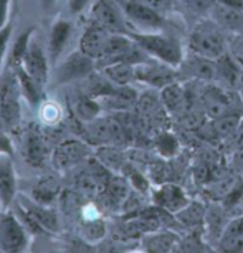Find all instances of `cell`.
Returning a JSON list of instances; mask_svg holds the SVG:
<instances>
[{
    "mask_svg": "<svg viewBox=\"0 0 243 253\" xmlns=\"http://www.w3.org/2000/svg\"><path fill=\"white\" fill-rule=\"evenodd\" d=\"M188 46L189 52L216 62L219 57L228 53L229 42L226 40L225 30L209 17L201 20L192 29Z\"/></svg>",
    "mask_w": 243,
    "mask_h": 253,
    "instance_id": "obj_1",
    "label": "cell"
},
{
    "mask_svg": "<svg viewBox=\"0 0 243 253\" xmlns=\"http://www.w3.org/2000/svg\"><path fill=\"white\" fill-rule=\"evenodd\" d=\"M129 36L148 53L170 66L179 67L185 53L179 40L162 32H129Z\"/></svg>",
    "mask_w": 243,
    "mask_h": 253,
    "instance_id": "obj_2",
    "label": "cell"
},
{
    "mask_svg": "<svg viewBox=\"0 0 243 253\" xmlns=\"http://www.w3.org/2000/svg\"><path fill=\"white\" fill-rule=\"evenodd\" d=\"M22 90L19 80L13 69H9V73L0 83V116L1 123L6 130H16L20 126L22 119V105H20Z\"/></svg>",
    "mask_w": 243,
    "mask_h": 253,
    "instance_id": "obj_3",
    "label": "cell"
},
{
    "mask_svg": "<svg viewBox=\"0 0 243 253\" xmlns=\"http://www.w3.org/2000/svg\"><path fill=\"white\" fill-rule=\"evenodd\" d=\"M29 235L26 226L10 208L0 213V251L25 252L29 248Z\"/></svg>",
    "mask_w": 243,
    "mask_h": 253,
    "instance_id": "obj_4",
    "label": "cell"
},
{
    "mask_svg": "<svg viewBox=\"0 0 243 253\" xmlns=\"http://www.w3.org/2000/svg\"><path fill=\"white\" fill-rule=\"evenodd\" d=\"M95 60L78 49L56 66L53 73L54 86H63L72 82L87 79L90 75L95 73Z\"/></svg>",
    "mask_w": 243,
    "mask_h": 253,
    "instance_id": "obj_5",
    "label": "cell"
},
{
    "mask_svg": "<svg viewBox=\"0 0 243 253\" xmlns=\"http://www.w3.org/2000/svg\"><path fill=\"white\" fill-rule=\"evenodd\" d=\"M135 69L136 82L143 83L153 89H159V90L173 82H177L180 78L177 67L163 63L153 57H148L143 62L137 63Z\"/></svg>",
    "mask_w": 243,
    "mask_h": 253,
    "instance_id": "obj_6",
    "label": "cell"
},
{
    "mask_svg": "<svg viewBox=\"0 0 243 253\" xmlns=\"http://www.w3.org/2000/svg\"><path fill=\"white\" fill-rule=\"evenodd\" d=\"M92 156V150L86 142L81 139L62 140L52 152V165L59 172H68L70 169L87 162Z\"/></svg>",
    "mask_w": 243,
    "mask_h": 253,
    "instance_id": "obj_7",
    "label": "cell"
},
{
    "mask_svg": "<svg viewBox=\"0 0 243 253\" xmlns=\"http://www.w3.org/2000/svg\"><path fill=\"white\" fill-rule=\"evenodd\" d=\"M90 23L103 27L110 33L129 35L127 20L116 0H96L90 9Z\"/></svg>",
    "mask_w": 243,
    "mask_h": 253,
    "instance_id": "obj_8",
    "label": "cell"
},
{
    "mask_svg": "<svg viewBox=\"0 0 243 253\" xmlns=\"http://www.w3.org/2000/svg\"><path fill=\"white\" fill-rule=\"evenodd\" d=\"M16 209L26 213L33 222H36L46 233H57L60 229L59 217L52 206L41 205L25 193H17L16 199Z\"/></svg>",
    "mask_w": 243,
    "mask_h": 253,
    "instance_id": "obj_9",
    "label": "cell"
},
{
    "mask_svg": "<svg viewBox=\"0 0 243 253\" xmlns=\"http://www.w3.org/2000/svg\"><path fill=\"white\" fill-rule=\"evenodd\" d=\"M122 10L127 23L136 27L137 32H161L164 23V16L148 6L137 3L135 0H124L122 4Z\"/></svg>",
    "mask_w": 243,
    "mask_h": 253,
    "instance_id": "obj_10",
    "label": "cell"
},
{
    "mask_svg": "<svg viewBox=\"0 0 243 253\" xmlns=\"http://www.w3.org/2000/svg\"><path fill=\"white\" fill-rule=\"evenodd\" d=\"M20 66L23 67L38 83H40L41 86H46L49 83L52 65H50L49 56H47V50H44L41 47L38 40L32 39Z\"/></svg>",
    "mask_w": 243,
    "mask_h": 253,
    "instance_id": "obj_11",
    "label": "cell"
},
{
    "mask_svg": "<svg viewBox=\"0 0 243 253\" xmlns=\"http://www.w3.org/2000/svg\"><path fill=\"white\" fill-rule=\"evenodd\" d=\"M201 102H202L206 116L210 118V120L222 118L229 113H235L230 93L213 83H209L204 87L201 96Z\"/></svg>",
    "mask_w": 243,
    "mask_h": 253,
    "instance_id": "obj_12",
    "label": "cell"
},
{
    "mask_svg": "<svg viewBox=\"0 0 243 253\" xmlns=\"http://www.w3.org/2000/svg\"><path fill=\"white\" fill-rule=\"evenodd\" d=\"M177 69L180 76H185L188 79L202 80L206 83H212L216 80V62L202 57L193 52L185 54L180 66Z\"/></svg>",
    "mask_w": 243,
    "mask_h": 253,
    "instance_id": "obj_13",
    "label": "cell"
},
{
    "mask_svg": "<svg viewBox=\"0 0 243 253\" xmlns=\"http://www.w3.org/2000/svg\"><path fill=\"white\" fill-rule=\"evenodd\" d=\"M22 155L23 159L32 168H43L47 159V145L41 136L38 126L32 125L25 134L22 143Z\"/></svg>",
    "mask_w": 243,
    "mask_h": 253,
    "instance_id": "obj_14",
    "label": "cell"
},
{
    "mask_svg": "<svg viewBox=\"0 0 243 253\" xmlns=\"http://www.w3.org/2000/svg\"><path fill=\"white\" fill-rule=\"evenodd\" d=\"M153 202L164 212L176 214L189 205L190 199L180 186L175 183H162L153 193Z\"/></svg>",
    "mask_w": 243,
    "mask_h": 253,
    "instance_id": "obj_15",
    "label": "cell"
},
{
    "mask_svg": "<svg viewBox=\"0 0 243 253\" xmlns=\"http://www.w3.org/2000/svg\"><path fill=\"white\" fill-rule=\"evenodd\" d=\"M17 196V177L13 158L0 155V206L9 209Z\"/></svg>",
    "mask_w": 243,
    "mask_h": 253,
    "instance_id": "obj_16",
    "label": "cell"
},
{
    "mask_svg": "<svg viewBox=\"0 0 243 253\" xmlns=\"http://www.w3.org/2000/svg\"><path fill=\"white\" fill-rule=\"evenodd\" d=\"M110 35L112 33L108 32L106 29L97 26L95 23H90L84 29L83 35L81 36L79 50L86 56L92 57L95 62H97L103 56Z\"/></svg>",
    "mask_w": 243,
    "mask_h": 253,
    "instance_id": "obj_17",
    "label": "cell"
},
{
    "mask_svg": "<svg viewBox=\"0 0 243 253\" xmlns=\"http://www.w3.org/2000/svg\"><path fill=\"white\" fill-rule=\"evenodd\" d=\"M73 33V26L66 19H57L50 27L49 40H47V56L50 60V65L56 66L60 56L63 54L69 40Z\"/></svg>",
    "mask_w": 243,
    "mask_h": 253,
    "instance_id": "obj_18",
    "label": "cell"
},
{
    "mask_svg": "<svg viewBox=\"0 0 243 253\" xmlns=\"http://www.w3.org/2000/svg\"><path fill=\"white\" fill-rule=\"evenodd\" d=\"M210 19L222 27L225 32L230 33L232 36L235 35H242L243 33V12L229 7L226 4H222L216 1L210 12Z\"/></svg>",
    "mask_w": 243,
    "mask_h": 253,
    "instance_id": "obj_19",
    "label": "cell"
},
{
    "mask_svg": "<svg viewBox=\"0 0 243 253\" xmlns=\"http://www.w3.org/2000/svg\"><path fill=\"white\" fill-rule=\"evenodd\" d=\"M161 103L170 115H180L186 110L189 97L185 86L177 80L161 89Z\"/></svg>",
    "mask_w": 243,
    "mask_h": 253,
    "instance_id": "obj_20",
    "label": "cell"
},
{
    "mask_svg": "<svg viewBox=\"0 0 243 253\" xmlns=\"http://www.w3.org/2000/svg\"><path fill=\"white\" fill-rule=\"evenodd\" d=\"M180 239L170 230H153L142 238V249L146 252H172L179 249Z\"/></svg>",
    "mask_w": 243,
    "mask_h": 253,
    "instance_id": "obj_21",
    "label": "cell"
},
{
    "mask_svg": "<svg viewBox=\"0 0 243 253\" xmlns=\"http://www.w3.org/2000/svg\"><path fill=\"white\" fill-rule=\"evenodd\" d=\"M13 70L16 72V76L19 80V86H20L23 99L29 103V106L39 109L41 102L44 100V92H43L44 86L38 83L22 66L14 67Z\"/></svg>",
    "mask_w": 243,
    "mask_h": 253,
    "instance_id": "obj_22",
    "label": "cell"
},
{
    "mask_svg": "<svg viewBox=\"0 0 243 253\" xmlns=\"http://www.w3.org/2000/svg\"><path fill=\"white\" fill-rule=\"evenodd\" d=\"M242 67L235 62V59L230 56L229 52L216 60V80H220L229 87L242 86Z\"/></svg>",
    "mask_w": 243,
    "mask_h": 253,
    "instance_id": "obj_23",
    "label": "cell"
},
{
    "mask_svg": "<svg viewBox=\"0 0 243 253\" xmlns=\"http://www.w3.org/2000/svg\"><path fill=\"white\" fill-rule=\"evenodd\" d=\"M136 65L127 63V62H115L106 66L100 67V73L105 75V78L112 82L115 86H129L132 82L136 80Z\"/></svg>",
    "mask_w": 243,
    "mask_h": 253,
    "instance_id": "obj_24",
    "label": "cell"
},
{
    "mask_svg": "<svg viewBox=\"0 0 243 253\" xmlns=\"http://www.w3.org/2000/svg\"><path fill=\"white\" fill-rule=\"evenodd\" d=\"M59 193H60L59 182L52 176H46L33 185L29 196L36 202L41 203V205L52 206V203L57 199Z\"/></svg>",
    "mask_w": 243,
    "mask_h": 253,
    "instance_id": "obj_25",
    "label": "cell"
},
{
    "mask_svg": "<svg viewBox=\"0 0 243 253\" xmlns=\"http://www.w3.org/2000/svg\"><path fill=\"white\" fill-rule=\"evenodd\" d=\"M220 248L228 252H243V214L225 227L220 236Z\"/></svg>",
    "mask_w": 243,
    "mask_h": 253,
    "instance_id": "obj_26",
    "label": "cell"
},
{
    "mask_svg": "<svg viewBox=\"0 0 243 253\" xmlns=\"http://www.w3.org/2000/svg\"><path fill=\"white\" fill-rule=\"evenodd\" d=\"M129 186L130 183L127 182L126 177H110V180L108 182V185L105 187V190L102 192V196H105V199L108 200L109 203L115 208H122L123 203L127 200V198L130 196L129 193Z\"/></svg>",
    "mask_w": 243,
    "mask_h": 253,
    "instance_id": "obj_27",
    "label": "cell"
},
{
    "mask_svg": "<svg viewBox=\"0 0 243 253\" xmlns=\"http://www.w3.org/2000/svg\"><path fill=\"white\" fill-rule=\"evenodd\" d=\"M35 30H36L35 26L27 27L14 39L13 44L10 46V52L7 54V67L9 69H14V67L22 65V60L29 49V44L33 39Z\"/></svg>",
    "mask_w": 243,
    "mask_h": 253,
    "instance_id": "obj_28",
    "label": "cell"
},
{
    "mask_svg": "<svg viewBox=\"0 0 243 253\" xmlns=\"http://www.w3.org/2000/svg\"><path fill=\"white\" fill-rule=\"evenodd\" d=\"M242 115L239 113H229L225 115L222 118L212 120V133L217 139H229L233 137V134L236 133V130L239 129L241 123H242Z\"/></svg>",
    "mask_w": 243,
    "mask_h": 253,
    "instance_id": "obj_29",
    "label": "cell"
},
{
    "mask_svg": "<svg viewBox=\"0 0 243 253\" xmlns=\"http://www.w3.org/2000/svg\"><path fill=\"white\" fill-rule=\"evenodd\" d=\"M207 211L199 202H192L190 200L189 205L185 206L180 212L176 213V219L183 225L188 227H196L201 226L204 219H206Z\"/></svg>",
    "mask_w": 243,
    "mask_h": 253,
    "instance_id": "obj_30",
    "label": "cell"
},
{
    "mask_svg": "<svg viewBox=\"0 0 243 253\" xmlns=\"http://www.w3.org/2000/svg\"><path fill=\"white\" fill-rule=\"evenodd\" d=\"M95 158L103 166H106L109 170H121L124 168V158L119 147L110 146V145L99 146L95 153Z\"/></svg>",
    "mask_w": 243,
    "mask_h": 253,
    "instance_id": "obj_31",
    "label": "cell"
},
{
    "mask_svg": "<svg viewBox=\"0 0 243 253\" xmlns=\"http://www.w3.org/2000/svg\"><path fill=\"white\" fill-rule=\"evenodd\" d=\"M102 105L97 102V99L86 94V96H81L79 97V100L76 102V106H75V113L78 116V119L83 122V123H87V122H92L96 118H99V113L102 112Z\"/></svg>",
    "mask_w": 243,
    "mask_h": 253,
    "instance_id": "obj_32",
    "label": "cell"
},
{
    "mask_svg": "<svg viewBox=\"0 0 243 253\" xmlns=\"http://www.w3.org/2000/svg\"><path fill=\"white\" fill-rule=\"evenodd\" d=\"M155 146L161 153V156L166 158V159L176 156L180 149L179 140L176 139L175 134L169 133V132H162L159 134L155 140Z\"/></svg>",
    "mask_w": 243,
    "mask_h": 253,
    "instance_id": "obj_33",
    "label": "cell"
},
{
    "mask_svg": "<svg viewBox=\"0 0 243 253\" xmlns=\"http://www.w3.org/2000/svg\"><path fill=\"white\" fill-rule=\"evenodd\" d=\"M83 236L89 242H99L106 235V225L102 219L92 217V219H83L81 223Z\"/></svg>",
    "mask_w": 243,
    "mask_h": 253,
    "instance_id": "obj_34",
    "label": "cell"
},
{
    "mask_svg": "<svg viewBox=\"0 0 243 253\" xmlns=\"http://www.w3.org/2000/svg\"><path fill=\"white\" fill-rule=\"evenodd\" d=\"M238 183H239V182L235 180V179L230 177V176L222 177V179H219L217 182H213V183L210 185V187H209L210 196H212L213 199L225 202V200L228 199V196H229L230 193L233 192V189L236 187Z\"/></svg>",
    "mask_w": 243,
    "mask_h": 253,
    "instance_id": "obj_35",
    "label": "cell"
},
{
    "mask_svg": "<svg viewBox=\"0 0 243 253\" xmlns=\"http://www.w3.org/2000/svg\"><path fill=\"white\" fill-rule=\"evenodd\" d=\"M39 113H40V119L44 125L47 126H53L59 120L62 119V109L56 103L50 100H43L41 105L39 106Z\"/></svg>",
    "mask_w": 243,
    "mask_h": 253,
    "instance_id": "obj_36",
    "label": "cell"
},
{
    "mask_svg": "<svg viewBox=\"0 0 243 253\" xmlns=\"http://www.w3.org/2000/svg\"><path fill=\"white\" fill-rule=\"evenodd\" d=\"M182 1L190 13L199 17H204L210 14L217 0H182Z\"/></svg>",
    "mask_w": 243,
    "mask_h": 253,
    "instance_id": "obj_37",
    "label": "cell"
},
{
    "mask_svg": "<svg viewBox=\"0 0 243 253\" xmlns=\"http://www.w3.org/2000/svg\"><path fill=\"white\" fill-rule=\"evenodd\" d=\"M135 1L142 3V4L148 6L149 9L166 16L167 13H172L175 10L177 0H135Z\"/></svg>",
    "mask_w": 243,
    "mask_h": 253,
    "instance_id": "obj_38",
    "label": "cell"
},
{
    "mask_svg": "<svg viewBox=\"0 0 243 253\" xmlns=\"http://www.w3.org/2000/svg\"><path fill=\"white\" fill-rule=\"evenodd\" d=\"M127 169H129V172H127V174L124 177L127 179V182L130 183V186H133L137 192H140L142 195H145L149 190L148 179L142 173H139L136 169L130 168V166H127Z\"/></svg>",
    "mask_w": 243,
    "mask_h": 253,
    "instance_id": "obj_39",
    "label": "cell"
},
{
    "mask_svg": "<svg viewBox=\"0 0 243 253\" xmlns=\"http://www.w3.org/2000/svg\"><path fill=\"white\" fill-rule=\"evenodd\" d=\"M228 52L235 59V62L243 69V33L232 36V39L229 40Z\"/></svg>",
    "mask_w": 243,
    "mask_h": 253,
    "instance_id": "obj_40",
    "label": "cell"
},
{
    "mask_svg": "<svg viewBox=\"0 0 243 253\" xmlns=\"http://www.w3.org/2000/svg\"><path fill=\"white\" fill-rule=\"evenodd\" d=\"M12 32H13V25L9 23L0 30V70L1 66L6 60V54L9 50V42L12 38Z\"/></svg>",
    "mask_w": 243,
    "mask_h": 253,
    "instance_id": "obj_41",
    "label": "cell"
},
{
    "mask_svg": "<svg viewBox=\"0 0 243 253\" xmlns=\"http://www.w3.org/2000/svg\"><path fill=\"white\" fill-rule=\"evenodd\" d=\"M92 0H68V10L73 16L81 14L90 4Z\"/></svg>",
    "mask_w": 243,
    "mask_h": 253,
    "instance_id": "obj_42",
    "label": "cell"
},
{
    "mask_svg": "<svg viewBox=\"0 0 243 253\" xmlns=\"http://www.w3.org/2000/svg\"><path fill=\"white\" fill-rule=\"evenodd\" d=\"M0 155H7V156H12V158L14 155L13 143H12L10 137L3 130H0Z\"/></svg>",
    "mask_w": 243,
    "mask_h": 253,
    "instance_id": "obj_43",
    "label": "cell"
},
{
    "mask_svg": "<svg viewBox=\"0 0 243 253\" xmlns=\"http://www.w3.org/2000/svg\"><path fill=\"white\" fill-rule=\"evenodd\" d=\"M12 0H0V30L6 25H9V14H10Z\"/></svg>",
    "mask_w": 243,
    "mask_h": 253,
    "instance_id": "obj_44",
    "label": "cell"
},
{
    "mask_svg": "<svg viewBox=\"0 0 243 253\" xmlns=\"http://www.w3.org/2000/svg\"><path fill=\"white\" fill-rule=\"evenodd\" d=\"M232 166L236 172L243 173V146H241L232 156Z\"/></svg>",
    "mask_w": 243,
    "mask_h": 253,
    "instance_id": "obj_45",
    "label": "cell"
},
{
    "mask_svg": "<svg viewBox=\"0 0 243 253\" xmlns=\"http://www.w3.org/2000/svg\"><path fill=\"white\" fill-rule=\"evenodd\" d=\"M219 3L222 4H226L229 7L233 9H238V10H242L243 12V0H217Z\"/></svg>",
    "mask_w": 243,
    "mask_h": 253,
    "instance_id": "obj_46",
    "label": "cell"
},
{
    "mask_svg": "<svg viewBox=\"0 0 243 253\" xmlns=\"http://www.w3.org/2000/svg\"><path fill=\"white\" fill-rule=\"evenodd\" d=\"M41 3V7L47 12V10H50L52 7L54 6V3H56V0H40Z\"/></svg>",
    "mask_w": 243,
    "mask_h": 253,
    "instance_id": "obj_47",
    "label": "cell"
},
{
    "mask_svg": "<svg viewBox=\"0 0 243 253\" xmlns=\"http://www.w3.org/2000/svg\"><path fill=\"white\" fill-rule=\"evenodd\" d=\"M241 102L243 103V83L242 86H241Z\"/></svg>",
    "mask_w": 243,
    "mask_h": 253,
    "instance_id": "obj_48",
    "label": "cell"
},
{
    "mask_svg": "<svg viewBox=\"0 0 243 253\" xmlns=\"http://www.w3.org/2000/svg\"><path fill=\"white\" fill-rule=\"evenodd\" d=\"M0 125H1V126H3V123H1V116H0Z\"/></svg>",
    "mask_w": 243,
    "mask_h": 253,
    "instance_id": "obj_49",
    "label": "cell"
}]
</instances>
